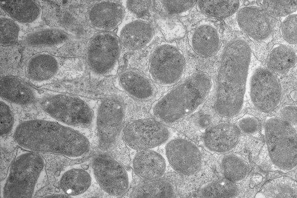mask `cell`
<instances>
[{
	"mask_svg": "<svg viewBox=\"0 0 297 198\" xmlns=\"http://www.w3.org/2000/svg\"><path fill=\"white\" fill-rule=\"evenodd\" d=\"M0 83V97L6 101L27 105L38 99L36 90L18 78L3 77Z\"/></svg>",
	"mask_w": 297,
	"mask_h": 198,
	"instance_id": "22",
	"label": "cell"
},
{
	"mask_svg": "<svg viewBox=\"0 0 297 198\" xmlns=\"http://www.w3.org/2000/svg\"><path fill=\"white\" fill-rule=\"evenodd\" d=\"M124 15L125 10L120 1H98L90 8L87 19L92 28L107 32L117 28Z\"/></svg>",
	"mask_w": 297,
	"mask_h": 198,
	"instance_id": "16",
	"label": "cell"
},
{
	"mask_svg": "<svg viewBox=\"0 0 297 198\" xmlns=\"http://www.w3.org/2000/svg\"><path fill=\"white\" fill-rule=\"evenodd\" d=\"M92 177L90 172L79 166L66 168L61 173L59 186L69 197L81 195L88 191L92 185Z\"/></svg>",
	"mask_w": 297,
	"mask_h": 198,
	"instance_id": "23",
	"label": "cell"
},
{
	"mask_svg": "<svg viewBox=\"0 0 297 198\" xmlns=\"http://www.w3.org/2000/svg\"><path fill=\"white\" fill-rule=\"evenodd\" d=\"M155 22L165 38L169 42L182 38L185 35L184 27L176 17L158 12L156 15Z\"/></svg>",
	"mask_w": 297,
	"mask_h": 198,
	"instance_id": "32",
	"label": "cell"
},
{
	"mask_svg": "<svg viewBox=\"0 0 297 198\" xmlns=\"http://www.w3.org/2000/svg\"><path fill=\"white\" fill-rule=\"evenodd\" d=\"M237 183L225 178L209 182L200 188L198 195L204 198H235L240 193Z\"/></svg>",
	"mask_w": 297,
	"mask_h": 198,
	"instance_id": "30",
	"label": "cell"
},
{
	"mask_svg": "<svg viewBox=\"0 0 297 198\" xmlns=\"http://www.w3.org/2000/svg\"><path fill=\"white\" fill-rule=\"evenodd\" d=\"M280 32L283 39L291 44H297V12L285 17L282 21Z\"/></svg>",
	"mask_w": 297,
	"mask_h": 198,
	"instance_id": "36",
	"label": "cell"
},
{
	"mask_svg": "<svg viewBox=\"0 0 297 198\" xmlns=\"http://www.w3.org/2000/svg\"><path fill=\"white\" fill-rule=\"evenodd\" d=\"M240 136V131L236 125L222 122L211 126L205 131L203 143L210 151L227 153L235 148Z\"/></svg>",
	"mask_w": 297,
	"mask_h": 198,
	"instance_id": "19",
	"label": "cell"
},
{
	"mask_svg": "<svg viewBox=\"0 0 297 198\" xmlns=\"http://www.w3.org/2000/svg\"><path fill=\"white\" fill-rule=\"evenodd\" d=\"M125 11L134 17H142L147 14L152 6L153 1L122 0L120 1Z\"/></svg>",
	"mask_w": 297,
	"mask_h": 198,
	"instance_id": "37",
	"label": "cell"
},
{
	"mask_svg": "<svg viewBox=\"0 0 297 198\" xmlns=\"http://www.w3.org/2000/svg\"><path fill=\"white\" fill-rule=\"evenodd\" d=\"M252 56L251 48L244 39L234 38L226 44L217 77L215 108L219 115L234 117L243 109Z\"/></svg>",
	"mask_w": 297,
	"mask_h": 198,
	"instance_id": "2",
	"label": "cell"
},
{
	"mask_svg": "<svg viewBox=\"0 0 297 198\" xmlns=\"http://www.w3.org/2000/svg\"><path fill=\"white\" fill-rule=\"evenodd\" d=\"M59 63L54 56L46 52L31 57L26 66L28 79L34 82H44L51 79L57 73Z\"/></svg>",
	"mask_w": 297,
	"mask_h": 198,
	"instance_id": "24",
	"label": "cell"
},
{
	"mask_svg": "<svg viewBox=\"0 0 297 198\" xmlns=\"http://www.w3.org/2000/svg\"><path fill=\"white\" fill-rule=\"evenodd\" d=\"M0 22L1 45L7 46L16 44L19 38L20 28L15 21L1 17Z\"/></svg>",
	"mask_w": 297,
	"mask_h": 198,
	"instance_id": "35",
	"label": "cell"
},
{
	"mask_svg": "<svg viewBox=\"0 0 297 198\" xmlns=\"http://www.w3.org/2000/svg\"><path fill=\"white\" fill-rule=\"evenodd\" d=\"M171 133L166 125L152 119L130 122L123 131V140L137 150L152 149L165 143Z\"/></svg>",
	"mask_w": 297,
	"mask_h": 198,
	"instance_id": "12",
	"label": "cell"
},
{
	"mask_svg": "<svg viewBox=\"0 0 297 198\" xmlns=\"http://www.w3.org/2000/svg\"><path fill=\"white\" fill-rule=\"evenodd\" d=\"M221 167L224 177L237 184L247 177L248 171L247 163L236 154L224 155L221 161Z\"/></svg>",
	"mask_w": 297,
	"mask_h": 198,
	"instance_id": "31",
	"label": "cell"
},
{
	"mask_svg": "<svg viewBox=\"0 0 297 198\" xmlns=\"http://www.w3.org/2000/svg\"><path fill=\"white\" fill-rule=\"evenodd\" d=\"M259 194L265 198H296L297 183L286 177L276 178L265 183Z\"/></svg>",
	"mask_w": 297,
	"mask_h": 198,
	"instance_id": "29",
	"label": "cell"
},
{
	"mask_svg": "<svg viewBox=\"0 0 297 198\" xmlns=\"http://www.w3.org/2000/svg\"><path fill=\"white\" fill-rule=\"evenodd\" d=\"M189 44L199 56L208 57L219 50L221 37L217 27L209 21H202L187 34Z\"/></svg>",
	"mask_w": 297,
	"mask_h": 198,
	"instance_id": "17",
	"label": "cell"
},
{
	"mask_svg": "<svg viewBox=\"0 0 297 198\" xmlns=\"http://www.w3.org/2000/svg\"><path fill=\"white\" fill-rule=\"evenodd\" d=\"M176 190L173 184L165 179L148 180L136 186L130 193L131 198H172Z\"/></svg>",
	"mask_w": 297,
	"mask_h": 198,
	"instance_id": "27",
	"label": "cell"
},
{
	"mask_svg": "<svg viewBox=\"0 0 297 198\" xmlns=\"http://www.w3.org/2000/svg\"><path fill=\"white\" fill-rule=\"evenodd\" d=\"M259 2L264 11L272 17H285L297 10V0H262Z\"/></svg>",
	"mask_w": 297,
	"mask_h": 198,
	"instance_id": "34",
	"label": "cell"
},
{
	"mask_svg": "<svg viewBox=\"0 0 297 198\" xmlns=\"http://www.w3.org/2000/svg\"><path fill=\"white\" fill-rule=\"evenodd\" d=\"M91 167L94 178L107 195L120 197L128 191L130 183L128 172L111 156L104 153L95 155Z\"/></svg>",
	"mask_w": 297,
	"mask_h": 198,
	"instance_id": "11",
	"label": "cell"
},
{
	"mask_svg": "<svg viewBox=\"0 0 297 198\" xmlns=\"http://www.w3.org/2000/svg\"><path fill=\"white\" fill-rule=\"evenodd\" d=\"M237 22L240 29L252 41L270 43L273 39L271 20L260 6L246 5L236 12Z\"/></svg>",
	"mask_w": 297,
	"mask_h": 198,
	"instance_id": "14",
	"label": "cell"
},
{
	"mask_svg": "<svg viewBox=\"0 0 297 198\" xmlns=\"http://www.w3.org/2000/svg\"><path fill=\"white\" fill-rule=\"evenodd\" d=\"M212 87V80L207 73H194L155 101L150 113L166 125L174 124L196 110L206 99Z\"/></svg>",
	"mask_w": 297,
	"mask_h": 198,
	"instance_id": "3",
	"label": "cell"
},
{
	"mask_svg": "<svg viewBox=\"0 0 297 198\" xmlns=\"http://www.w3.org/2000/svg\"><path fill=\"white\" fill-rule=\"evenodd\" d=\"M40 107L55 120L73 128L89 127L95 113L85 100L75 96L55 94L39 99Z\"/></svg>",
	"mask_w": 297,
	"mask_h": 198,
	"instance_id": "6",
	"label": "cell"
},
{
	"mask_svg": "<svg viewBox=\"0 0 297 198\" xmlns=\"http://www.w3.org/2000/svg\"><path fill=\"white\" fill-rule=\"evenodd\" d=\"M120 54L121 43L116 35L110 32L99 33L89 43L87 67L96 77L115 75L119 69Z\"/></svg>",
	"mask_w": 297,
	"mask_h": 198,
	"instance_id": "9",
	"label": "cell"
},
{
	"mask_svg": "<svg viewBox=\"0 0 297 198\" xmlns=\"http://www.w3.org/2000/svg\"><path fill=\"white\" fill-rule=\"evenodd\" d=\"M246 95L253 107L262 112H269L280 104L282 89L279 79L273 72L257 65L249 70Z\"/></svg>",
	"mask_w": 297,
	"mask_h": 198,
	"instance_id": "8",
	"label": "cell"
},
{
	"mask_svg": "<svg viewBox=\"0 0 297 198\" xmlns=\"http://www.w3.org/2000/svg\"><path fill=\"white\" fill-rule=\"evenodd\" d=\"M237 127L243 133L254 134L258 130L259 123L257 119L250 114H245L237 122Z\"/></svg>",
	"mask_w": 297,
	"mask_h": 198,
	"instance_id": "39",
	"label": "cell"
},
{
	"mask_svg": "<svg viewBox=\"0 0 297 198\" xmlns=\"http://www.w3.org/2000/svg\"><path fill=\"white\" fill-rule=\"evenodd\" d=\"M114 83L121 91L139 100H150L156 94L152 80L137 70L122 71L116 78Z\"/></svg>",
	"mask_w": 297,
	"mask_h": 198,
	"instance_id": "18",
	"label": "cell"
},
{
	"mask_svg": "<svg viewBox=\"0 0 297 198\" xmlns=\"http://www.w3.org/2000/svg\"><path fill=\"white\" fill-rule=\"evenodd\" d=\"M267 66L272 72L285 73L297 63V54L290 47L282 44L273 46L267 57Z\"/></svg>",
	"mask_w": 297,
	"mask_h": 198,
	"instance_id": "26",
	"label": "cell"
},
{
	"mask_svg": "<svg viewBox=\"0 0 297 198\" xmlns=\"http://www.w3.org/2000/svg\"><path fill=\"white\" fill-rule=\"evenodd\" d=\"M13 139L25 150L54 153L71 160L83 158L91 147L88 138L74 128L44 119L21 122L14 129Z\"/></svg>",
	"mask_w": 297,
	"mask_h": 198,
	"instance_id": "1",
	"label": "cell"
},
{
	"mask_svg": "<svg viewBox=\"0 0 297 198\" xmlns=\"http://www.w3.org/2000/svg\"><path fill=\"white\" fill-rule=\"evenodd\" d=\"M0 7L10 18L21 24H34L41 18V7L35 1H1Z\"/></svg>",
	"mask_w": 297,
	"mask_h": 198,
	"instance_id": "25",
	"label": "cell"
},
{
	"mask_svg": "<svg viewBox=\"0 0 297 198\" xmlns=\"http://www.w3.org/2000/svg\"><path fill=\"white\" fill-rule=\"evenodd\" d=\"M265 137L268 155L275 167L289 171L297 166V128L280 117L266 119Z\"/></svg>",
	"mask_w": 297,
	"mask_h": 198,
	"instance_id": "5",
	"label": "cell"
},
{
	"mask_svg": "<svg viewBox=\"0 0 297 198\" xmlns=\"http://www.w3.org/2000/svg\"><path fill=\"white\" fill-rule=\"evenodd\" d=\"M125 106L119 98L101 99L95 113L98 148L103 152L110 150L116 144L124 125Z\"/></svg>",
	"mask_w": 297,
	"mask_h": 198,
	"instance_id": "10",
	"label": "cell"
},
{
	"mask_svg": "<svg viewBox=\"0 0 297 198\" xmlns=\"http://www.w3.org/2000/svg\"><path fill=\"white\" fill-rule=\"evenodd\" d=\"M197 1L155 0L154 5L158 12L173 17L187 15Z\"/></svg>",
	"mask_w": 297,
	"mask_h": 198,
	"instance_id": "33",
	"label": "cell"
},
{
	"mask_svg": "<svg viewBox=\"0 0 297 198\" xmlns=\"http://www.w3.org/2000/svg\"><path fill=\"white\" fill-rule=\"evenodd\" d=\"M47 176L46 161L37 152L19 148L4 181L3 198H33Z\"/></svg>",
	"mask_w": 297,
	"mask_h": 198,
	"instance_id": "4",
	"label": "cell"
},
{
	"mask_svg": "<svg viewBox=\"0 0 297 198\" xmlns=\"http://www.w3.org/2000/svg\"><path fill=\"white\" fill-rule=\"evenodd\" d=\"M164 150L166 160L176 172L186 175L197 173L202 163L198 147L190 140L181 137L169 139Z\"/></svg>",
	"mask_w": 297,
	"mask_h": 198,
	"instance_id": "13",
	"label": "cell"
},
{
	"mask_svg": "<svg viewBox=\"0 0 297 198\" xmlns=\"http://www.w3.org/2000/svg\"><path fill=\"white\" fill-rule=\"evenodd\" d=\"M185 59L175 41L161 42L151 50L148 63L151 80L163 87L179 82L185 71Z\"/></svg>",
	"mask_w": 297,
	"mask_h": 198,
	"instance_id": "7",
	"label": "cell"
},
{
	"mask_svg": "<svg viewBox=\"0 0 297 198\" xmlns=\"http://www.w3.org/2000/svg\"><path fill=\"white\" fill-rule=\"evenodd\" d=\"M198 11L211 17L224 19L232 16L240 8L238 0H199L196 3Z\"/></svg>",
	"mask_w": 297,
	"mask_h": 198,
	"instance_id": "28",
	"label": "cell"
},
{
	"mask_svg": "<svg viewBox=\"0 0 297 198\" xmlns=\"http://www.w3.org/2000/svg\"><path fill=\"white\" fill-rule=\"evenodd\" d=\"M194 119L196 127L200 130L206 131L211 126L212 117L208 114L199 113L196 116Z\"/></svg>",
	"mask_w": 297,
	"mask_h": 198,
	"instance_id": "41",
	"label": "cell"
},
{
	"mask_svg": "<svg viewBox=\"0 0 297 198\" xmlns=\"http://www.w3.org/2000/svg\"><path fill=\"white\" fill-rule=\"evenodd\" d=\"M0 135L5 136L12 130L14 124V114L6 101L1 99L0 103Z\"/></svg>",
	"mask_w": 297,
	"mask_h": 198,
	"instance_id": "38",
	"label": "cell"
},
{
	"mask_svg": "<svg viewBox=\"0 0 297 198\" xmlns=\"http://www.w3.org/2000/svg\"><path fill=\"white\" fill-rule=\"evenodd\" d=\"M70 40V36L63 29L48 27L27 34L22 41L26 48L34 50L55 49L61 48Z\"/></svg>",
	"mask_w": 297,
	"mask_h": 198,
	"instance_id": "21",
	"label": "cell"
},
{
	"mask_svg": "<svg viewBox=\"0 0 297 198\" xmlns=\"http://www.w3.org/2000/svg\"><path fill=\"white\" fill-rule=\"evenodd\" d=\"M132 167L135 173L142 179H158L165 173L166 160L152 149L139 150L133 157Z\"/></svg>",
	"mask_w": 297,
	"mask_h": 198,
	"instance_id": "20",
	"label": "cell"
},
{
	"mask_svg": "<svg viewBox=\"0 0 297 198\" xmlns=\"http://www.w3.org/2000/svg\"><path fill=\"white\" fill-rule=\"evenodd\" d=\"M121 45L129 50H137L149 46L154 38V30L150 22L142 17L123 20L116 34Z\"/></svg>",
	"mask_w": 297,
	"mask_h": 198,
	"instance_id": "15",
	"label": "cell"
},
{
	"mask_svg": "<svg viewBox=\"0 0 297 198\" xmlns=\"http://www.w3.org/2000/svg\"><path fill=\"white\" fill-rule=\"evenodd\" d=\"M280 118L297 128V107L289 105L284 107L281 111Z\"/></svg>",
	"mask_w": 297,
	"mask_h": 198,
	"instance_id": "40",
	"label": "cell"
}]
</instances>
